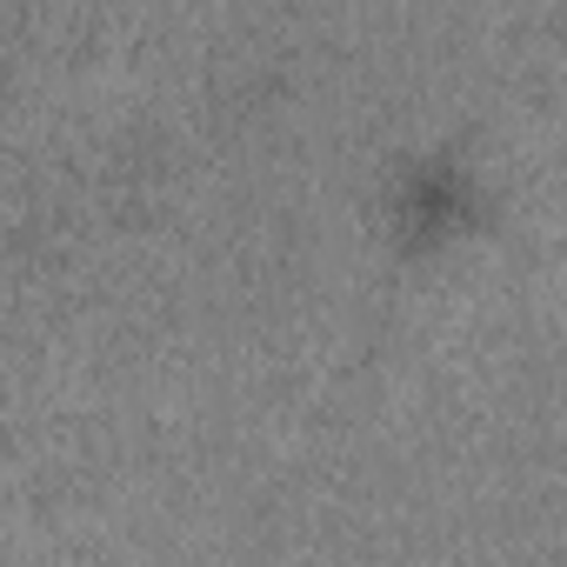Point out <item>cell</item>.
I'll return each instance as SVG.
<instances>
[{
    "label": "cell",
    "instance_id": "cell-1",
    "mask_svg": "<svg viewBox=\"0 0 567 567\" xmlns=\"http://www.w3.org/2000/svg\"><path fill=\"white\" fill-rule=\"evenodd\" d=\"M394 214H401L408 240L441 247V240H454V234L474 220V181L454 174L447 161H421V167L401 174V187H394Z\"/></svg>",
    "mask_w": 567,
    "mask_h": 567
}]
</instances>
